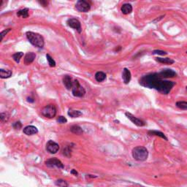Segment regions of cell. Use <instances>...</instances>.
Wrapping results in <instances>:
<instances>
[{
    "label": "cell",
    "mask_w": 187,
    "mask_h": 187,
    "mask_svg": "<svg viewBox=\"0 0 187 187\" xmlns=\"http://www.w3.org/2000/svg\"><path fill=\"white\" fill-rule=\"evenodd\" d=\"M139 84L145 88H153L162 95H168L175 85L173 81L164 80L159 77L156 73L142 76L139 80Z\"/></svg>",
    "instance_id": "obj_1"
},
{
    "label": "cell",
    "mask_w": 187,
    "mask_h": 187,
    "mask_svg": "<svg viewBox=\"0 0 187 187\" xmlns=\"http://www.w3.org/2000/svg\"><path fill=\"white\" fill-rule=\"evenodd\" d=\"M26 35L32 45L39 48H43L45 42H44L43 37L41 34L33 32H27L26 33Z\"/></svg>",
    "instance_id": "obj_2"
},
{
    "label": "cell",
    "mask_w": 187,
    "mask_h": 187,
    "mask_svg": "<svg viewBox=\"0 0 187 187\" xmlns=\"http://www.w3.org/2000/svg\"><path fill=\"white\" fill-rule=\"evenodd\" d=\"M132 157L136 161L144 162L148 159L149 151H148L145 147L137 146L132 149Z\"/></svg>",
    "instance_id": "obj_3"
},
{
    "label": "cell",
    "mask_w": 187,
    "mask_h": 187,
    "mask_svg": "<svg viewBox=\"0 0 187 187\" xmlns=\"http://www.w3.org/2000/svg\"><path fill=\"white\" fill-rule=\"evenodd\" d=\"M71 90L73 96L76 97H83L86 95L85 88L80 84L77 80H74L73 88Z\"/></svg>",
    "instance_id": "obj_4"
},
{
    "label": "cell",
    "mask_w": 187,
    "mask_h": 187,
    "mask_svg": "<svg viewBox=\"0 0 187 187\" xmlns=\"http://www.w3.org/2000/svg\"><path fill=\"white\" fill-rule=\"evenodd\" d=\"M56 112H57V110H56V106L53 104L46 105L41 110V113H42V116L45 118H48V119L54 118L56 115Z\"/></svg>",
    "instance_id": "obj_5"
},
{
    "label": "cell",
    "mask_w": 187,
    "mask_h": 187,
    "mask_svg": "<svg viewBox=\"0 0 187 187\" xmlns=\"http://www.w3.org/2000/svg\"><path fill=\"white\" fill-rule=\"evenodd\" d=\"M75 8L81 12H87L91 9V5L86 1L79 0L75 5Z\"/></svg>",
    "instance_id": "obj_6"
},
{
    "label": "cell",
    "mask_w": 187,
    "mask_h": 187,
    "mask_svg": "<svg viewBox=\"0 0 187 187\" xmlns=\"http://www.w3.org/2000/svg\"><path fill=\"white\" fill-rule=\"evenodd\" d=\"M45 165L48 167H57L59 169H63L64 167L63 163L56 158H51L48 159L45 162Z\"/></svg>",
    "instance_id": "obj_7"
},
{
    "label": "cell",
    "mask_w": 187,
    "mask_h": 187,
    "mask_svg": "<svg viewBox=\"0 0 187 187\" xmlns=\"http://www.w3.org/2000/svg\"><path fill=\"white\" fill-rule=\"evenodd\" d=\"M45 149L48 152H49L51 154L56 153L59 150V145L57 142H54L53 140H48L46 143Z\"/></svg>",
    "instance_id": "obj_8"
},
{
    "label": "cell",
    "mask_w": 187,
    "mask_h": 187,
    "mask_svg": "<svg viewBox=\"0 0 187 187\" xmlns=\"http://www.w3.org/2000/svg\"><path fill=\"white\" fill-rule=\"evenodd\" d=\"M66 23H67V25H68L70 27L75 29L78 33H81V32H82L81 22L79 21L77 19L70 18L66 21Z\"/></svg>",
    "instance_id": "obj_9"
},
{
    "label": "cell",
    "mask_w": 187,
    "mask_h": 187,
    "mask_svg": "<svg viewBox=\"0 0 187 187\" xmlns=\"http://www.w3.org/2000/svg\"><path fill=\"white\" fill-rule=\"evenodd\" d=\"M158 75L162 79L164 78H172V77H175L177 76V73L174 70L171 69H164L158 73Z\"/></svg>",
    "instance_id": "obj_10"
},
{
    "label": "cell",
    "mask_w": 187,
    "mask_h": 187,
    "mask_svg": "<svg viewBox=\"0 0 187 187\" xmlns=\"http://www.w3.org/2000/svg\"><path fill=\"white\" fill-rule=\"evenodd\" d=\"M125 115L133 124H135V125L138 126V127H144V126L145 125V121H143L142 120H141V119L137 118L136 116H135L134 115L132 114V113L127 112V113H125Z\"/></svg>",
    "instance_id": "obj_11"
},
{
    "label": "cell",
    "mask_w": 187,
    "mask_h": 187,
    "mask_svg": "<svg viewBox=\"0 0 187 187\" xmlns=\"http://www.w3.org/2000/svg\"><path fill=\"white\" fill-rule=\"evenodd\" d=\"M23 133H24L25 135H36L38 133V129L36 127L32 125H29L26 126L23 128Z\"/></svg>",
    "instance_id": "obj_12"
},
{
    "label": "cell",
    "mask_w": 187,
    "mask_h": 187,
    "mask_svg": "<svg viewBox=\"0 0 187 187\" xmlns=\"http://www.w3.org/2000/svg\"><path fill=\"white\" fill-rule=\"evenodd\" d=\"M73 81H73V78L70 75H65L63 77V84L66 88V89H72L73 85Z\"/></svg>",
    "instance_id": "obj_13"
},
{
    "label": "cell",
    "mask_w": 187,
    "mask_h": 187,
    "mask_svg": "<svg viewBox=\"0 0 187 187\" xmlns=\"http://www.w3.org/2000/svg\"><path fill=\"white\" fill-rule=\"evenodd\" d=\"M36 58V54L33 52L27 53L24 56V64L26 65H29L32 63Z\"/></svg>",
    "instance_id": "obj_14"
},
{
    "label": "cell",
    "mask_w": 187,
    "mask_h": 187,
    "mask_svg": "<svg viewBox=\"0 0 187 187\" xmlns=\"http://www.w3.org/2000/svg\"><path fill=\"white\" fill-rule=\"evenodd\" d=\"M131 77H132V74H131V72L129 71V70L127 68H124V70H123V73H122V78L124 84H128L130 82V81H131Z\"/></svg>",
    "instance_id": "obj_15"
},
{
    "label": "cell",
    "mask_w": 187,
    "mask_h": 187,
    "mask_svg": "<svg viewBox=\"0 0 187 187\" xmlns=\"http://www.w3.org/2000/svg\"><path fill=\"white\" fill-rule=\"evenodd\" d=\"M148 135H151V136L153 135V136L160 137V138L165 140H168V139H167V138L165 136V135H164V133L160 131H157V130H149V131L148 132Z\"/></svg>",
    "instance_id": "obj_16"
},
{
    "label": "cell",
    "mask_w": 187,
    "mask_h": 187,
    "mask_svg": "<svg viewBox=\"0 0 187 187\" xmlns=\"http://www.w3.org/2000/svg\"><path fill=\"white\" fill-rule=\"evenodd\" d=\"M121 11L123 14L124 15H129L132 12V6L130 4L126 3L121 6Z\"/></svg>",
    "instance_id": "obj_17"
},
{
    "label": "cell",
    "mask_w": 187,
    "mask_h": 187,
    "mask_svg": "<svg viewBox=\"0 0 187 187\" xmlns=\"http://www.w3.org/2000/svg\"><path fill=\"white\" fill-rule=\"evenodd\" d=\"M12 73L11 70H4V69H1L0 70V77L2 79L9 78L12 76Z\"/></svg>",
    "instance_id": "obj_18"
},
{
    "label": "cell",
    "mask_w": 187,
    "mask_h": 187,
    "mask_svg": "<svg viewBox=\"0 0 187 187\" xmlns=\"http://www.w3.org/2000/svg\"><path fill=\"white\" fill-rule=\"evenodd\" d=\"M95 80L97 82H102V81H104L106 79V74L102 71L97 72L95 75Z\"/></svg>",
    "instance_id": "obj_19"
},
{
    "label": "cell",
    "mask_w": 187,
    "mask_h": 187,
    "mask_svg": "<svg viewBox=\"0 0 187 187\" xmlns=\"http://www.w3.org/2000/svg\"><path fill=\"white\" fill-rule=\"evenodd\" d=\"M156 61L159 62V63L166 64H174V62H175V61L173 60V59H170V58L157 57L156 58Z\"/></svg>",
    "instance_id": "obj_20"
},
{
    "label": "cell",
    "mask_w": 187,
    "mask_h": 187,
    "mask_svg": "<svg viewBox=\"0 0 187 187\" xmlns=\"http://www.w3.org/2000/svg\"><path fill=\"white\" fill-rule=\"evenodd\" d=\"M17 16L22 18H26L29 17V9L28 8H23L17 12Z\"/></svg>",
    "instance_id": "obj_21"
},
{
    "label": "cell",
    "mask_w": 187,
    "mask_h": 187,
    "mask_svg": "<svg viewBox=\"0 0 187 187\" xmlns=\"http://www.w3.org/2000/svg\"><path fill=\"white\" fill-rule=\"evenodd\" d=\"M70 131L74 134L76 135H82L84 131H83L82 128L78 125H73L70 127Z\"/></svg>",
    "instance_id": "obj_22"
},
{
    "label": "cell",
    "mask_w": 187,
    "mask_h": 187,
    "mask_svg": "<svg viewBox=\"0 0 187 187\" xmlns=\"http://www.w3.org/2000/svg\"><path fill=\"white\" fill-rule=\"evenodd\" d=\"M69 116H70L71 118H77L79 116H82V113L79 110H73V109H70L68 110V113H67Z\"/></svg>",
    "instance_id": "obj_23"
},
{
    "label": "cell",
    "mask_w": 187,
    "mask_h": 187,
    "mask_svg": "<svg viewBox=\"0 0 187 187\" xmlns=\"http://www.w3.org/2000/svg\"><path fill=\"white\" fill-rule=\"evenodd\" d=\"M177 108L184 110H187V102L185 101H178L175 104Z\"/></svg>",
    "instance_id": "obj_24"
},
{
    "label": "cell",
    "mask_w": 187,
    "mask_h": 187,
    "mask_svg": "<svg viewBox=\"0 0 187 187\" xmlns=\"http://www.w3.org/2000/svg\"><path fill=\"white\" fill-rule=\"evenodd\" d=\"M71 152H72V147H70V145H67L65 148H64L62 150V153L63 155H64L66 157H70L71 156Z\"/></svg>",
    "instance_id": "obj_25"
},
{
    "label": "cell",
    "mask_w": 187,
    "mask_h": 187,
    "mask_svg": "<svg viewBox=\"0 0 187 187\" xmlns=\"http://www.w3.org/2000/svg\"><path fill=\"white\" fill-rule=\"evenodd\" d=\"M23 56V52H17L16 53L12 55V59L16 63H19L21 61V59Z\"/></svg>",
    "instance_id": "obj_26"
},
{
    "label": "cell",
    "mask_w": 187,
    "mask_h": 187,
    "mask_svg": "<svg viewBox=\"0 0 187 187\" xmlns=\"http://www.w3.org/2000/svg\"><path fill=\"white\" fill-rule=\"evenodd\" d=\"M55 184H56V185L59 187H68L69 186L68 183L63 179L57 180V181L55 182Z\"/></svg>",
    "instance_id": "obj_27"
},
{
    "label": "cell",
    "mask_w": 187,
    "mask_h": 187,
    "mask_svg": "<svg viewBox=\"0 0 187 187\" xmlns=\"http://www.w3.org/2000/svg\"><path fill=\"white\" fill-rule=\"evenodd\" d=\"M46 59L48 62V64L51 67H54L56 66V62L53 60V59L49 54H46Z\"/></svg>",
    "instance_id": "obj_28"
},
{
    "label": "cell",
    "mask_w": 187,
    "mask_h": 187,
    "mask_svg": "<svg viewBox=\"0 0 187 187\" xmlns=\"http://www.w3.org/2000/svg\"><path fill=\"white\" fill-rule=\"evenodd\" d=\"M0 120L2 123L7 122L9 120V115L7 113H2L0 114Z\"/></svg>",
    "instance_id": "obj_29"
},
{
    "label": "cell",
    "mask_w": 187,
    "mask_h": 187,
    "mask_svg": "<svg viewBox=\"0 0 187 187\" xmlns=\"http://www.w3.org/2000/svg\"><path fill=\"white\" fill-rule=\"evenodd\" d=\"M12 127L16 130H20L22 128V124L21 121H16L12 124Z\"/></svg>",
    "instance_id": "obj_30"
},
{
    "label": "cell",
    "mask_w": 187,
    "mask_h": 187,
    "mask_svg": "<svg viewBox=\"0 0 187 187\" xmlns=\"http://www.w3.org/2000/svg\"><path fill=\"white\" fill-rule=\"evenodd\" d=\"M152 54H156V55H161V56H165L167 55V53L164 51H161V50H155L152 52Z\"/></svg>",
    "instance_id": "obj_31"
},
{
    "label": "cell",
    "mask_w": 187,
    "mask_h": 187,
    "mask_svg": "<svg viewBox=\"0 0 187 187\" xmlns=\"http://www.w3.org/2000/svg\"><path fill=\"white\" fill-rule=\"evenodd\" d=\"M57 122L59 123V124H65V123L67 122V120L65 117L61 116H59V118L57 119Z\"/></svg>",
    "instance_id": "obj_32"
},
{
    "label": "cell",
    "mask_w": 187,
    "mask_h": 187,
    "mask_svg": "<svg viewBox=\"0 0 187 187\" xmlns=\"http://www.w3.org/2000/svg\"><path fill=\"white\" fill-rule=\"evenodd\" d=\"M11 29H5L4 31H2V32H1V40H2L4 39V37H5V35H6L7 34H8L9 32H10Z\"/></svg>",
    "instance_id": "obj_33"
},
{
    "label": "cell",
    "mask_w": 187,
    "mask_h": 187,
    "mask_svg": "<svg viewBox=\"0 0 187 187\" xmlns=\"http://www.w3.org/2000/svg\"><path fill=\"white\" fill-rule=\"evenodd\" d=\"M38 2L40 4V5H42V6H43V7L48 6V1H43V0H42V1H39Z\"/></svg>",
    "instance_id": "obj_34"
},
{
    "label": "cell",
    "mask_w": 187,
    "mask_h": 187,
    "mask_svg": "<svg viewBox=\"0 0 187 187\" xmlns=\"http://www.w3.org/2000/svg\"><path fill=\"white\" fill-rule=\"evenodd\" d=\"M27 101H28V102H34V99H33L32 98H31V97L27 98Z\"/></svg>",
    "instance_id": "obj_35"
},
{
    "label": "cell",
    "mask_w": 187,
    "mask_h": 187,
    "mask_svg": "<svg viewBox=\"0 0 187 187\" xmlns=\"http://www.w3.org/2000/svg\"><path fill=\"white\" fill-rule=\"evenodd\" d=\"M71 173L72 174H74V175H77V174H78V173H77V172L75 171V170H72Z\"/></svg>",
    "instance_id": "obj_36"
},
{
    "label": "cell",
    "mask_w": 187,
    "mask_h": 187,
    "mask_svg": "<svg viewBox=\"0 0 187 187\" xmlns=\"http://www.w3.org/2000/svg\"><path fill=\"white\" fill-rule=\"evenodd\" d=\"M121 49V46H118V48H116V49H115V51H117V52H118V51H119Z\"/></svg>",
    "instance_id": "obj_37"
},
{
    "label": "cell",
    "mask_w": 187,
    "mask_h": 187,
    "mask_svg": "<svg viewBox=\"0 0 187 187\" xmlns=\"http://www.w3.org/2000/svg\"><path fill=\"white\" fill-rule=\"evenodd\" d=\"M88 177H91V178H97V176H93L92 175H88Z\"/></svg>",
    "instance_id": "obj_38"
},
{
    "label": "cell",
    "mask_w": 187,
    "mask_h": 187,
    "mask_svg": "<svg viewBox=\"0 0 187 187\" xmlns=\"http://www.w3.org/2000/svg\"><path fill=\"white\" fill-rule=\"evenodd\" d=\"M186 91H187V86L186 87Z\"/></svg>",
    "instance_id": "obj_39"
},
{
    "label": "cell",
    "mask_w": 187,
    "mask_h": 187,
    "mask_svg": "<svg viewBox=\"0 0 187 187\" xmlns=\"http://www.w3.org/2000/svg\"><path fill=\"white\" fill-rule=\"evenodd\" d=\"M186 53H187V51H186Z\"/></svg>",
    "instance_id": "obj_40"
}]
</instances>
